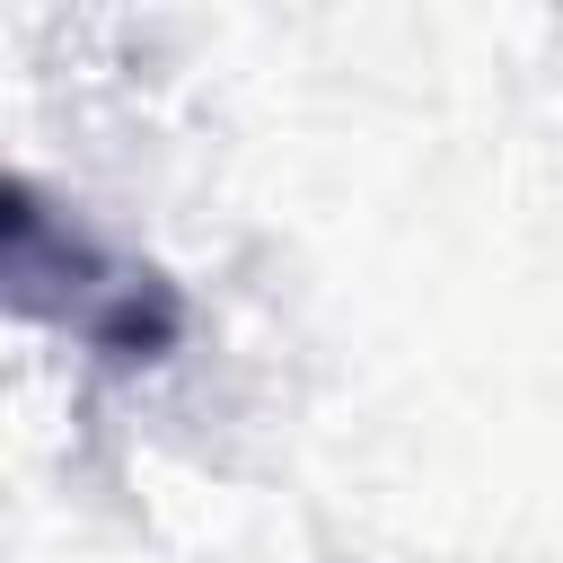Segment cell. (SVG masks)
Segmentation results:
<instances>
[{
	"label": "cell",
	"mask_w": 563,
	"mask_h": 563,
	"mask_svg": "<svg viewBox=\"0 0 563 563\" xmlns=\"http://www.w3.org/2000/svg\"><path fill=\"white\" fill-rule=\"evenodd\" d=\"M0 273H9V299H18L26 317H62V325H70L88 352H106V361H158V352L185 334V299H176L158 273L106 255L79 220L44 211V194H35L26 176L9 185Z\"/></svg>",
	"instance_id": "1"
}]
</instances>
